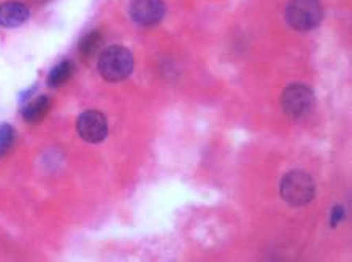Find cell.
Instances as JSON below:
<instances>
[{"label": "cell", "mask_w": 352, "mask_h": 262, "mask_svg": "<svg viewBox=\"0 0 352 262\" xmlns=\"http://www.w3.org/2000/svg\"><path fill=\"white\" fill-rule=\"evenodd\" d=\"M132 51L122 45H111L102 51L98 58V74L110 83H119L132 75L133 72Z\"/></svg>", "instance_id": "1"}, {"label": "cell", "mask_w": 352, "mask_h": 262, "mask_svg": "<svg viewBox=\"0 0 352 262\" xmlns=\"http://www.w3.org/2000/svg\"><path fill=\"white\" fill-rule=\"evenodd\" d=\"M281 197L292 207H303L314 199L316 186L313 178L307 172L294 171L283 178L279 186Z\"/></svg>", "instance_id": "2"}, {"label": "cell", "mask_w": 352, "mask_h": 262, "mask_svg": "<svg viewBox=\"0 0 352 262\" xmlns=\"http://www.w3.org/2000/svg\"><path fill=\"white\" fill-rule=\"evenodd\" d=\"M324 18L320 0H291L286 10V19L292 29L307 32L318 28Z\"/></svg>", "instance_id": "3"}, {"label": "cell", "mask_w": 352, "mask_h": 262, "mask_svg": "<svg viewBox=\"0 0 352 262\" xmlns=\"http://www.w3.org/2000/svg\"><path fill=\"white\" fill-rule=\"evenodd\" d=\"M281 105L284 113L292 120L307 116L314 107V92L311 87L303 83L289 85L283 92Z\"/></svg>", "instance_id": "4"}, {"label": "cell", "mask_w": 352, "mask_h": 262, "mask_svg": "<svg viewBox=\"0 0 352 262\" xmlns=\"http://www.w3.org/2000/svg\"><path fill=\"white\" fill-rule=\"evenodd\" d=\"M76 131L85 142L100 143L108 137V121L103 113L87 110L81 113L76 121Z\"/></svg>", "instance_id": "5"}, {"label": "cell", "mask_w": 352, "mask_h": 262, "mask_svg": "<svg viewBox=\"0 0 352 262\" xmlns=\"http://www.w3.org/2000/svg\"><path fill=\"white\" fill-rule=\"evenodd\" d=\"M129 13L133 21L144 28L156 25L165 17L164 0H131Z\"/></svg>", "instance_id": "6"}, {"label": "cell", "mask_w": 352, "mask_h": 262, "mask_svg": "<svg viewBox=\"0 0 352 262\" xmlns=\"http://www.w3.org/2000/svg\"><path fill=\"white\" fill-rule=\"evenodd\" d=\"M30 10L28 5L23 2H16V0H8L0 5V28H19L29 21Z\"/></svg>", "instance_id": "7"}, {"label": "cell", "mask_w": 352, "mask_h": 262, "mask_svg": "<svg viewBox=\"0 0 352 262\" xmlns=\"http://www.w3.org/2000/svg\"><path fill=\"white\" fill-rule=\"evenodd\" d=\"M51 109V99L48 96H38L34 100H30L23 109V120L29 124H38L45 120Z\"/></svg>", "instance_id": "8"}, {"label": "cell", "mask_w": 352, "mask_h": 262, "mask_svg": "<svg viewBox=\"0 0 352 262\" xmlns=\"http://www.w3.org/2000/svg\"><path fill=\"white\" fill-rule=\"evenodd\" d=\"M103 42H105V37H103L102 30H91L87 32L85 37L80 40L78 43V51L82 59H91L98 53V50L102 48Z\"/></svg>", "instance_id": "9"}, {"label": "cell", "mask_w": 352, "mask_h": 262, "mask_svg": "<svg viewBox=\"0 0 352 262\" xmlns=\"http://www.w3.org/2000/svg\"><path fill=\"white\" fill-rule=\"evenodd\" d=\"M75 74V64L72 61L65 59L54 67L53 70L48 74V78H46V85L50 87H59L65 85L72 76Z\"/></svg>", "instance_id": "10"}, {"label": "cell", "mask_w": 352, "mask_h": 262, "mask_svg": "<svg viewBox=\"0 0 352 262\" xmlns=\"http://www.w3.org/2000/svg\"><path fill=\"white\" fill-rule=\"evenodd\" d=\"M14 137H16V132L10 124H2L0 126V157H3L5 154L10 151V148L13 146Z\"/></svg>", "instance_id": "11"}, {"label": "cell", "mask_w": 352, "mask_h": 262, "mask_svg": "<svg viewBox=\"0 0 352 262\" xmlns=\"http://www.w3.org/2000/svg\"><path fill=\"white\" fill-rule=\"evenodd\" d=\"M346 217V210L344 207H341V205H336V207L332 210V217H330V224H332V228H336L341 221L344 219Z\"/></svg>", "instance_id": "12"}]
</instances>
